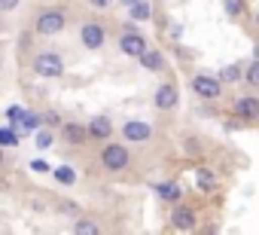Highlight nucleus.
<instances>
[{"label": "nucleus", "instance_id": "obj_1", "mask_svg": "<svg viewBox=\"0 0 259 235\" xmlns=\"http://www.w3.org/2000/svg\"><path fill=\"white\" fill-rule=\"evenodd\" d=\"M101 162H104V168H110V171H122V168L128 165V150H125L122 144H107L104 153H101Z\"/></svg>", "mask_w": 259, "mask_h": 235}, {"label": "nucleus", "instance_id": "obj_2", "mask_svg": "<svg viewBox=\"0 0 259 235\" xmlns=\"http://www.w3.org/2000/svg\"><path fill=\"white\" fill-rule=\"evenodd\" d=\"M37 31L46 34V37L64 31V13H61V10H46V13H40V16H37Z\"/></svg>", "mask_w": 259, "mask_h": 235}, {"label": "nucleus", "instance_id": "obj_3", "mask_svg": "<svg viewBox=\"0 0 259 235\" xmlns=\"http://www.w3.org/2000/svg\"><path fill=\"white\" fill-rule=\"evenodd\" d=\"M34 70H37L40 76H61L64 64H61V58H58L55 52H43V55L34 58Z\"/></svg>", "mask_w": 259, "mask_h": 235}, {"label": "nucleus", "instance_id": "obj_4", "mask_svg": "<svg viewBox=\"0 0 259 235\" xmlns=\"http://www.w3.org/2000/svg\"><path fill=\"white\" fill-rule=\"evenodd\" d=\"M192 89L201 95V98H220V92H223V83L217 80V76H195L192 80Z\"/></svg>", "mask_w": 259, "mask_h": 235}, {"label": "nucleus", "instance_id": "obj_5", "mask_svg": "<svg viewBox=\"0 0 259 235\" xmlns=\"http://www.w3.org/2000/svg\"><path fill=\"white\" fill-rule=\"evenodd\" d=\"M235 116H241V120H256L259 116V101L253 95H244L235 101Z\"/></svg>", "mask_w": 259, "mask_h": 235}, {"label": "nucleus", "instance_id": "obj_6", "mask_svg": "<svg viewBox=\"0 0 259 235\" xmlns=\"http://www.w3.org/2000/svg\"><path fill=\"white\" fill-rule=\"evenodd\" d=\"M119 46H122V52H125V55H141V52L147 49V40H144L138 31H125V37H122V43H119Z\"/></svg>", "mask_w": 259, "mask_h": 235}, {"label": "nucleus", "instance_id": "obj_7", "mask_svg": "<svg viewBox=\"0 0 259 235\" xmlns=\"http://www.w3.org/2000/svg\"><path fill=\"white\" fill-rule=\"evenodd\" d=\"M174 104H177V89H174L171 83L159 86V89H156V107H159V110H171Z\"/></svg>", "mask_w": 259, "mask_h": 235}, {"label": "nucleus", "instance_id": "obj_8", "mask_svg": "<svg viewBox=\"0 0 259 235\" xmlns=\"http://www.w3.org/2000/svg\"><path fill=\"white\" fill-rule=\"evenodd\" d=\"M37 129H40V116H37V113H22V120L13 123V132H16V135H31V132H37Z\"/></svg>", "mask_w": 259, "mask_h": 235}, {"label": "nucleus", "instance_id": "obj_9", "mask_svg": "<svg viewBox=\"0 0 259 235\" xmlns=\"http://www.w3.org/2000/svg\"><path fill=\"white\" fill-rule=\"evenodd\" d=\"M79 37H82V43L89 46V49H98L101 43H104V31L95 25V22H89V25H82V31H79Z\"/></svg>", "mask_w": 259, "mask_h": 235}, {"label": "nucleus", "instance_id": "obj_10", "mask_svg": "<svg viewBox=\"0 0 259 235\" xmlns=\"http://www.w3.org/2000/svg\"><path fill=\"white\" fill-rule=\"evenodd\" d=\"M85 132H89L92 138H101V141H104V138H110V135H113V123L107 120V116H95V120L89 123V129H85Z\"/></svg>", "mask_w": 259, "mask_h": 235}, {"label": "nucleus", "instance_id": "obj_11", "mask_svg": "<svg viewBox=\"0 0 259 235\" xmlns=\"http://www.w3.org/2000/svg\"><path fill=\"white\" fill-rule=\"evenodd\" d=\"M125 138L132 141V144H138V141H147L150 138V126L147 123H125Z\"/></svg>", "mask_w": 259, "mask_h": 235}, {"label": "nucleus", "instance_id": "obj_12", "mask_svg": "<svg viewBox=\"0 0 259 235\" xmlns=\"http://www.w3.org/2000/svg\"><path fill=\"white\" fill-rule=\"evenodd\" d=\"M171 223H174V229H192L195 226V214L189 208H177L171 214Z\"/></svg>", "mask_w": 259, "mask_h": 235}, {"label": "nucleus", "instance_id": "obj_13", "mask_svg": "<svg viewBox=\"0 0 259 235\" xmlns=\"http://www.w3.org/2000/svg\"><path fill=\"white\" fill-rule=\"evenodd\" d=\"M61 132H64V141L67 144H85V138H89V132L82 126H76V123H67Z\"/></svg>", "mask_w": 259, "mask_h": 235}, {"label": "nucleus", "instance_id": "obj_14", "mask_svg": "<svg viewBox=\"0 0 259 235\" xmlns=\"http://www.w3.org/2000/svg\"><path fill=\"white\" fill-rule=\"evenodd\" d=\"M138 58H141V64H144L147 70H159V67H162V52H147V49H144Z\"/></svg>", "mask_w": 259, "mask_h": 235}, {"label": "nucleus", "instance_id": "obj_15", "mask_svg": "<svg viewBox=\"0 0 259 235\" xmlns=\"http://www.w3.org/2000/svg\"><path fill=\"white\" fill-rule=\"evenodd\" d=\"M156 192H159V199H165V202H177V199H180V186H177V183H159Z\"/></svg>", "mask_w": 259, "mask_h": 235}, {"label": "nucleus", "instance_id": "obj_16", "mask_svg": "<svg viewBox=\"0 0 259 235\" xmlns=\"http://www.w3.org/2000/svg\"><path fill=\"white\" fill-rule=\"evenodd\" d=\"M128 10H132V19L135 22H147L150 19V4H144V0H135Z\"/></svg>", "mask_w": 259, "mask_h": 235}, {"label": "nucleus", "instance_id": "obj_17", "mask_svg": "<svg viewBox=\"0 0 259 235\" xmlns=\"http://www.w3.org/2000/svg\"><path fill=\"white\" fill-rule=\"evenodd\" d=\"M217 80H220V83H238V80H241V67H238V64H226Z\"/></svg>", "mask_w": 259, "mask_h": 235}, {"label": "nucleus", "instance_id": "obj_18", "mask_svg": "<svg viewBox=\"0 0 259 235\" xmlns=\"http://www.w3.org/2000/svg\"><path fill=\"white\" fill-rule=\"evenodd\" d=\"M241 76H244V80H247L250 86H259V61L253 58V61L247 64V73H241Z\"/></svg>", "mask_w": 259, "mask_h": 235}, {"label": "nucleus", "instance_id": "obj_19", "mask_svg": "<svg viewBox=\"0 0 259 235\" xmlns=\"http://www.w3.org/2000/svg\"><path fill=\"white\" fill-rule=\"evenodd\" d=\"M55 177H58V183H73L76 180V174H73V168H67V165H61V168H55Z\"/></svg>", "mask_w": 259, "mask_h": 235}, {"label": "nucleus", "instance_id": "obj_20", "mask_svg": "<svg viewBox=\"0 0 259 235\" xmlns=\"http://www.w3.org/2000/svg\"><path fill=\"white\" fill-rule=\"evenodd\" d=\"M34 138H37V147H40V150L52 147V135H49L46 129H37V132H34Z\"/></svg>", "mask_w": 259, "mask_h": 235}, {"label": "nucleus", "instance_id": "obj_21", "mask_svg": "<svg viewBox=\"0 0 259 235\" xmlns=\"http://www.w3.org/2000/svg\"><path fill=\"white\" fill-rule=\"evenodd\" d=\"M198 186H201V189H210V186H213V174H210L207 168L198 171Z\"/></svg>", "mask_w": 259, "mask_h": 235}, {"label": "nucleus", "instance_id": "obj_22", "mask_svg": "<svg viewBox=\"0 0 259 235\" xmlns=\"http://www.w3.org/2000/svg\"><path fill=\"white\" fill-rule=\"evenodd\" d=\"M76 232H79V235H95L98 226H95L92 220H79V223H76Z\"/></svg>", "mask_w": 259, "mask_h": 235}, {"label": "nucleus", "instance_id": "obj_23", "mask_svg": "<svg viewBox=\"0 0 259 235\" xmlns=\"http://www.w3.org/2000/svg\"><path fill=\"white\" fill-rule=\"evenodd\" d=\"M226 13L229 16H241L244 13V4H241V0H226Z\"/></svg>", "mask_w": 259, "mask_h": 235}, {"label": "nucleus", "instance_id": "obj_24", "mask_svg": "<svg viewBox=\"0 0 259 235\" xmlns=\"http://www.w3.org/2000/svg\"><path fill=\"white\" fill-rule=\"evenodd\" d=\"M0 144H19V135H16V132H7V129H0Z\"/></svg>", "mask_w": 259, "mask_h": 235}, {"label": "nucleus", "instance_id": "obj_25", "mask_svg": "<svg viewBox=\"0 0 259 235\" xmlns=\"http://www.w3.org/2000/svg\"><path fill=\"white\" fill-rule=\"evenodd\" d=\"M22 113H25L22 107H10V110H7V120H10V123H16V120H22Z\"/></svg>", "mask_w": 259, "mask_h": 235}, {"label": "nucleus", "instance_id": "obj_26", "mask_svg": "<svg viewBox=\"0 0 259 235\" xmlns=\"http://www.w3.org/2000/svg\"><path fill=\"white\" fill-rule=\"evenodd\" d=\"M43 123H46V126H58L61 120H58V113H55V110H49V113L43 116Z\"/></svg>", "mask_w": 259, "mask_h": 235}, {"label": "nucleus", "instance_id": "obj_27", "mask_svg": "<svg viewBox=\"0 0 259 235\" xmlns=\"http://www.w3.org/2000/svg\"><path fill=\"white\" fill-rule=\"evenodd\" d=\"M16 7H19V0H0V13H10Z\"/></svg>", "mask_w": 259, "mask_h": 235}, {"label": "nucleus", "instance_id": "obj_28", "mask_svg": "<svg viewBox=\"0 0 259 235\" xmlns=\"http://www.w3.org/2000/svg\"><path fill=\"white\" fill-rule=\"evenodd\" d=\"M31 168H34L37 174H43V171H49V165H46L43 159H34V162H31Z\"/></svg>", "mask_w": 259, "mask_h": 235}, {"label": "nucleus", "instance_id": "obj_29", "mask_svg": "<svg viewBox=\"0 0 259 235\" xmlns=\"http://www.w3.org/2000/svg\"><path fill=\"white\" fill-rule=\"evenodd\" d=\"M89 4H92V7H98V10H104V7H110V4H113V0H89Z\"/></svg>", "mask_w": 259, "mask_h": 235}, {"label": "nucleus", "instance_id": "obj_30", "mask_svg": "<svg viewBox=\"0 0 259 235\" xmlns=\"http://www.w3.org/2000/svg\"><path fill=\"white\" fill-rule=\"evenodd\" d=\"M119 4H125V7H132V4H135V0H119Z\"/></svg>", "mask_w": 259, "mask_h": 235}, {"label": "nucleus", "instance_id": "obj_31", "mask_svg": "<svg viewBox=\"0 0 259 235\" xmlns=\"http://www.w3.org/2000/svg\"><path fill=\"white\" fill-rule=\"evenodd\" d=\"M0 165H4V150H0Z\"/></svg>", "mask_w": 259, "mask_h": 235}]
</instances>
